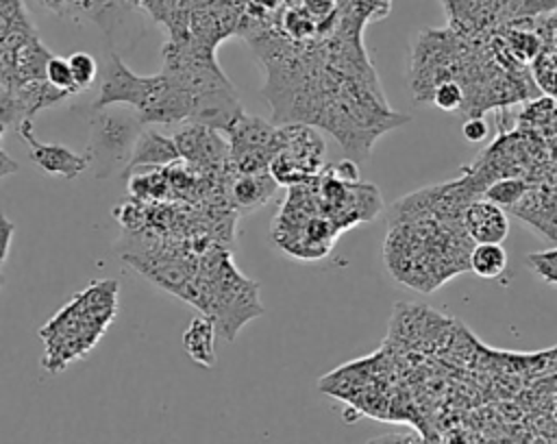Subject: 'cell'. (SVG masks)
Here are the masks:
<instances>
[{
  "label": "cell",
  "instance_id": "obj_14",
  "mask_svg": "<svg viewBox=\"0 0 557 444\" xmlns=\"http://www.w3.org/2000/svg\"><path fill=\"white\" fill-rule=\"evenodd\" d=\"M531 78L553 100H557V48L542 50L531 63Z\"/></svg>",
  "mask_w": 557,
  "mask_h": 444
},
{
  "label": "cell",
  "instance_id": "obj_16",
  "mask_svg": "<svg viewBox=\"0 0 557 444\" xmlns=\"http://www.w3.org/2000/svg\"><path fill=\"white\" fill-rule=\"evenodd\" d=\"M44 78L46 83H50L54 89H61L65 94H78L76 87H74V78H72V72H70V63L65 57H57V54H50L48 63H46V70H44Z\"/></svg>",
  "mask_w": 557,
  "mask_h": 444
},
{
  "label": "cell",
  "instance_id": "obj_2",
  "mask_svg": "<svg viewBox=\"0 0 557 444\" xmlns=\"http://www.w3.org/2000/svg\"><path fill=\"white\" fill-rule=\"evenodd\" d=\"M324 141L311 124L292 122L278 128V148L268 172L278 185H300L320 174Z\"/></svg>",
  "mask_w": 557,
  "mask_h": 444
},
{
  "label": "cell",
  "instance_id": "obj_15",
  "mask_svg": "<svg viewBox=\"0 0 557 444\" xmlns=\"http://www.w3.org/2000/svg\"><path fill=\"white\" fill-rule=\"evenodd\" d=\"M67 63H70V72H72V78H74V87L76 91L81 94L83 89H87L96 74H98V63L91 54L87 52H74L67 57Z\"/></svg>",
  "mask_w": 557,
  "mask_h": 444
},
{
  "label": "cell",
  "instance_id": "obj_6",
  "mask_svg": "<svg viewBox=\"0 0 557 444\" xmlns=\"http://www.w3.org/2000/svg\"><path fill=\"white\" fill-rule=\"evenodd\" d=\"M511 211L540 237L557 246V185L533 183Z\"/></svg>",
  "mask_w": 557,
  "mask_h": 444
},
{
  "label": "cell",
  "instance_id": "obj_17",
  "mask_svg": "<svg viewBox=\"0 0 557 444\" xmlns=\"http://www.w3.org/2000/svg\"><path fill=\"white\" fill-rule=\"evenodd\" d=\"M168 174L154 172V174H139L131 178L128 189L137 198H161L168 192Z\"/></svg>",
  "mask_w": 557,
  "mask_h": 444
},
{
  "label": "cell",
  "instance_id": "obj_18",
  "mask_svg": "<svg viewBox=\"0 0 557 444\" xmlns=\"http://www.w3.org/2000/svg\"><path fill=\"white\" fill-rule=\"evenodd\" d=\"M463 98H466L463 87H461L457 81H442V83L433 89V94H431V102H433L437 109L448 111V113L461 111Z\"/></svg>",
  "mask_w": 557,
  "mask_h": 444
},
{
  "label": "cell",
  "instance_id": "obj_12",
  "mask_svg": "<svg viewBox=\"0 0 557 444\" xmlns=\"http://www.w3.org/2000/svg\"><path fill=\"white\" fill-rule=\"evenodd\" d=\"M507 268V252L500 244H474L468 255V270L481 279H496Z\"/></svg>",
  "mask_w": 557,
  "mask_h": 444
},
{
  "label": "cell",
  "instance_id": "obj_8",
  "mask_svg": "<svg viewBox=\"0 0 557 444\" xmlns=\"http://www.w3.org/2000/svg\"><path fill=\"white\" fill-rule=\"evenodd\" d=\"M181 163V155L176 150V144L172 137L150 128V126H144L141 133L137 135L135 139V146H133V152L128 157V163L124 168V174L128 176L133 170L137 168H170V165H176Z\"/></svg>",
  "mask_w": 557,
  "mask_h": 444
},
{
  "label": "cell",
  "instance_id": "obj_22",
  "mask_svg": "<svg viewBox=\"0 0 557 444\" xmlns=\"http://www.w3.org/2000/svg\"><path fill=\"white\" fill-rule=\"evenodd\" d=\"M15 224L11 220H7V215L0 211V263L7 259L9 255V246H11V237H13Z\"/></svg>",
  "mask_w": 557,
  "mask_h": 444
},
{
  "label": "cell",
  "instance_id": "obj_9",
  "mask_svg": "<svg viewBox=\"0 0 557 444\" xmlns=\"http://www.w3.org/2000/svg\"><path fill=\"white\" fill-rule=\"evenodd\" d=\"M278 183L272 178L270 172H255V174H235L231 183V200L233 207L242 213H250L263 207L270 196L276 192Z\"/></svg>",
  "mask_w": 557,
  "mask_h": 444
},
{
  "label": "cell",
  "instance_id": "obj_19",
  "mask_svg": "<svg viewBox=\"0 0 557 444\" xmlns=\"http://www.w3.org/2000/svg\"><path fill=\"white\" fill-rule=\"evenodd\" d=\"M527 263L542 281L557 287V246L527 255Z\"/></svg>",
  "mask_w": 557,
  "mask_h": 444
},
{
  "label": "cell",
  "instance_id": "obj_25",
  "mask_svg": "<svg viewBox=\"0 0 557 444\" xmlns=\"http://www.w3.org/2000/svg\"><path fill=\"white\" fill-rule=\"evenodd\" d=\"M555 148H557V139H555Z\"/></svg>",
  "mask_w": 557,
  "mask_h": 444
},
{
  "label": "cell",
  "instance_id": "obj_11",
  "mask_svg": "<svg viewBox=\"0 0 557 444\" xmlns=\"http://www.w3.org/2000/svg\"><path fill=\"white\" fill-rule=\"evenodd\" d=\"M215 324L209 316H198L189 322L187 331L183 333L185 353L200 366L211 368L215 363Z\"/></svg>",
  "mask_w": 557,
  "mask_h": 444
},
{
  "label": "cell",
  "instance_id": "obj_5",
  "mask_svg": "<svg viewBox=\"0 0 557 444\" xmlns=\"http://www.w3.org/2000/svg\"><path fill=\"white\" fill-rule=\"evenodd\" d=\"M17 133L22 135V139L28 144V155L33 159V163L37 168H41L48 174H59L63 178H76L81 176L87 168H89V157L87 152L78 155L74 150H70L63 144H46L39 141L33 133V124L30 120H24L17 126Z\"/></svg>",
  "mask_w": 557,
  "mask_h": 444
},
{
  "label": "cell",
  "instance_id": "obj_23",
  "mask_svg": "<svg viewBox=\"0 0 557 444\" xmlns=\"http://www.w3.org/2000/svg\"><path fill=\"white\" fill-rule=\"evenodd\" d=\"M17 172V163L0 148V178H4L7 174H15Z\"/></svg>",
  "mask_w": 557,
  "mask_h": 444
},
{
  "label": "cell",
  "instance_id": "obj_10",
  "mask_svg": "<svg viewBox=\"0 0 557 444\" xmlns=\"http://www.w3.org/2000/svg\"><path fill=\"white\" fill-rule=\"evenodd\" d=\"M337 7V24L357 33H363V26L376 20H383L392 0H335Z\"/></svg>",
  "mask_w": 557,
  "mask_h": 444
},
{
  "label": "cell",
  "instance_id": "obj_21",
  "mask_svg": "<svg viewBox=\"0 0 557 444\" xmlns=\"http://www.w3.org/2000/svg\"><path fill=\"white\" fill-rule=\"evenodd\" d=\"M461 133H463V139L470 141V144H481L487 139L490 135V126L485 122L483 115H468V120L463 122L461 126Z\"/></svg>",
  "mask_w": 557,
  "mask_h": 444
},
{
  "label": "cell",
  "instance_id": "obj_24",
  "mask_svg": "<svg viewBox=\"0 0 557 444\" xmlns=\"http://www.w3.org/2000/svg\"><path fill=\"white\" fill-rule=\"evenodd\" d=\"M2 133H4V126H2V124H0V137H2Z\"/></svg>",
  "mask_w": 557,
  "mask_h": 444
},
{
  "label": "cell",
  "instance_id": "obj_4",
  "mask_svg": "<svg viewBox=\"0 0 557 444\" xmlns=\"http://www.w3.org/2000/svg\"><path fill=\"white\" fill-rule=\"evenodd\" d=\"M174 144L181 155V161H187L198 168H220L228 161V144L220 131L185 122L181 131L174 133Z\"/></svg>",
  "mask_w": 557,
  "mask_h": 444
},
{
  "label": "cell",
  "instance_id": "obj_1",
  "mask_svg": "<svg viewBox=\"0 0 557 444\" xmlns=\"http://www.w3.org/2000/svg\"><path fill=\"white\" fill-rule=\"evenodd\" d=\"M144 124L133 111H111L109 107L91 113L87 157L96 178H107L117 168L128 163L135 139Z\"/></svg>",
  "mask_w": 557,
  "mask_h": 444
},
{
  "label": "cell",
  "instance_id": "obj_20",
  "mask_svg": "<svg viewBox=\"0 0 557 444\" xmlns=\"http://www.w3.org/2000/svg\"><path fill=\"white\" fill-rule=\"evenodd\" d=\"M28 120L24 113V107L13 89H0V124L2 126H17Z\"/></svg>",
  "mask_w": 557,
  "mask_h": 444
},
{
  "label": "cell",
  "instance_id": "obj_3",
  "mask_svg": "<svg viewBox=\"0 0 557 444\" xmlns=\"http://www.w3.org/2000/svg\"><path fill=\"white\" fill-rule=\"evenodd\" d=\"M148 83H150V76L135 74L115 52H111L104 63V74H102L98 98L94 100L91 109L98 111V109H104V107H111L117 102L135 109L141 102V98L148 89Z\"/></svg>",
  "mask_w": 557,
  "mask_h": 444
},
{
  "label": "cell",
  "instance_id": "obj_13",
  "mask_svg": "<svg viewBox=\"0 0 557 444\" xmlns=\"http://www.w3.org/2000/svg\"><path fill=\"white\" fill-rule=\"evenodd\" d=\"M531 187V183L527 178H520V176H509V178H498L494 183H490L483 194L487 200H492L494 205L498 207H507L511 209L524 194L527 189Z\"/></svg>",
  "mask_w": 557,
  "mask_h": 444
},
{
  "label": "cell",
  "instance_id": "obj_7",
  "mask_svg": "<svg viewBox=\"0 0 557 444\" xmlns=\"http://www.w3.org/2000/svg\"><path fill=\"white\" fill-rule=\"evenodd\" d=\"M461 224L472 244H500L509 233V218L492 200H470L463 207Z\"/></svg>",
  "mask_w": 557,
  "mask_h": 444
}]
</instances>
